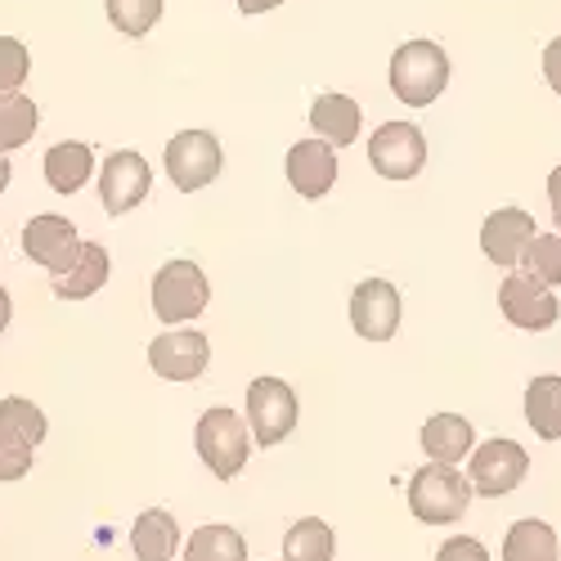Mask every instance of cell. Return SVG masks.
I'll use <instances>...</instances> for the list:
<instances>
[{"label": "cell", "mask_w": 561, "mask_h": 561, "mask_svg": "<svg viewBox=\"0 0 561 561\" xmlns=\"http://www.w3.org/2000/svg\"><path fill=\"white\" fill-rule=\"evenodd\" d=\"M359 122H364V113H359V104H355L351 95H319L314 108H310V126H314V135L323 139V145H333V149L355 145Z\"/></svg>", "instance_id": "e0dca14e"}, {"label": "cell", "mask_w": 561, "mask_h": 561, "mask_svg": "<svg viewBox=\"0 0 561 561\" xmlns=\"http://www.w3.org/2000/svg\"><path fill=\"white\" fill-rule=\"evenodd\" d=\"M10 190V162H5V153H0V194Z\"/></svg>", "instance_id": "d590c367"}, {"label": "cell", "mask_w": 561, "mask_h": 561, "mask_svg": "<svg viewBox=\"0 0 561 561\" xmlns=\"http://www.w3.org/2000/svg\"><path fill=\"white\" fill-rule=\"evenodd\" d=\"M472 494H477L472 481H467L458 467L427 462V467H417L409 481V512L427 526H449L472 507Z\"/></svg>", "instance_id": "7a4b0ae2"}, {"label": "cell", "mask_w": 561, "mask_h": 561, "mask_svg": "<svg viewBox=\"0 0 561 561\" xmlns=\"http://www.w3.org/2000/svg\"><path fill=\"white\" fill-rule=\"evenodd\" d=\"M23 252L27 261H41L55 278H64L81 261L85 243L77 239V225L68 216H36L23 225Z\"/></svg>", "instance_id": "30bf717a"}, {"label": "cell", "mask_w": 561, "mask_h": 561, "mask_svg": "<svg viewBox=\"0 0 561 561\" xmlns=\"http://www.w3.org/2000/svg\"><path fill=\"white\" fill-rule=\"evenodd\" d=\"M333 548H337L333 526H323L319 517H306L284 535V557L288 561H333Z\"/></svg>", "instance_id": "cb8c5ba5"}, {"label": "cell", "mask_w": 561, "mask_h": 561, "mask_svg": "<svg viewBox=\"0 0 561 561\" xmlns=\"http://www.w3.org/2000/svg\"><path fill=\"white\" fill-rule=\"evenodd\" d=\"M351 323L364 342H391L400 329V288L387 278H364L351 293Z\"/></svg>", "instance_id": "7c38bea8"}, {"label": "cell", "mask_w": 561, "mask_h": 561, "mask_svg": "<svg viewBox=\"0 0 561 561\" xmlns=\"http://www.w3.org/2000/svg\"><path fill=\"white\" fill-rule=\"evenodd\" d=\"M503 561H561V539L548 522H512L503 535Z\"/></svg>", "instance_id": "ac0fdd59"}, {"label": "cell", "mask_w": 561, "mask_h": 561, "mask_svg": "<svg viewBox=\"0 0 561 561\" xmlns=\"http://www.w3.org/2000/svg\"><path fill=\"white\" fill-rule=\"evenodd\" d=\"M548 203H552V220L561 225V167H552L548 175Z\"/></svg>", "instance_id": "d6a6232c"}, {"label": "cell", "mask_w": 561, "mask_h": 561, "mask_svg": "<svg viewBox=\"0 0 561 561\" xmlns=\"http://www.w3.org/2000/svg\"><path fill=\"white\" fill-rule=\"evenodd\" d=\"M41 126V113L27 95H5L0 100V153H10V149H23L27 139L36 135Z\"/></svg>", "instance_id": "d4e9b609"}, {"label": "cell", "mask_w": 561, "mask_h": 561, "mask_svg": "<svg viewBox=\"0 0 561 561\" xmlns=\"http://www.w3.org/2000/svg\"><path fill=\"white\" fill-rule=\"evenodd\" d=\"M535 243V216L522 211V207H499L485 216L481 225V252L499 265V270H512L522 265L526 248Z\"/></svg>", "instance_id": "4fadbf2b"}, {"label": "cell", "mask_w": 561, "mask_h": 561, "mask_svg": "<svg viewBox=\"0 0 561 561\" xmlns=\"http://www.w3.org/2000/svg\"><path fill=\"white\" fill-rule=\"evenodd\" d=\"M417 440H423L427 462H445V467H458L467 454H477V432L462 413H432Z\"/></svg>", "instance_id": "2e32d148"}, {"label": "cell", "mask_w": 561, "mask_h": 561, "mask_svg": "<svg viewBox=\"0 0 561 561\" xmlns=\"http://www.w3.org/2000/svg\"><path fill=\"white\" fill-rule=\"evenodd\" d=\"M27 68H32L27 45L14 41V36H0V100L19 95V85L27 81Z\"/></svg>", "instance_id": "f1b7e54d"}, {"label": "cell", "mask_w": 561, "mask_h": 561, "mask_svg": "<svg viewBox=\"0 0 561 561\" xmlns=\"http://www.w3.org/2000/svg\"><path fill=\"white\" fill-rule=\"evenodd\" d=\"M184 561H248V543L233 526H198L184 543Z\"/></svg>", "instance_id": "603a6c76"}, {"label": "cell", "mask_w": 561, "mask_h": 561, "mask_svg": "<svg viewBox=\"0 0 561 561\" xmlns=\"http://www.w3.org/2000/svg\"><path fill=\"white\" fill-rule=\"evenodd\" d=\"M104 284H108V252L100 243H85V252L72 265V274L55 278V297L59 301H85V297H95Z\"/></svg>", "instance_id": "7402d4cb"}, {"label": "cell", "mask_w": 561, "mask_h": 561, "mask_svg": "<svg viewBox=\"0 0 561 561\" xmlns=\"http://www.w3.org/2000/svg\"><path fill=\"white\" fill-rule=\"evenodd\" d=\"M526 423L539 440H561V378L539 373L526 387Z\"/></svg>", "instance_id": "d6986e66"}, {"label": "cell", "mask_w": 561, "mask_h": 561, "mask_svg": "<svg viewBox=\"0 0 561 561\" xmlns=\"http://www.w3.org/2000/svg\"><path fill=\"white\" fill-rule=\"evenodd\" d=\"M162 19V0H108V23L122 36H149Z\"/></svg>", "instance_id": "83f0119b"}, {"label": "cell", "mask_w": 561, "mask_h": 561, "mask_svg": "<svg viewBox=\"0 0 561 561\" xmlns=\"http://www.w3.org/2000/svg\"><path fill=\"white\" fill-rule=\"evenodd\" d=\"M0 432H10L19 440H27L32 449L45 440V413L23 400V396H10V400H0Z\"/></svg>", "instance_id": "4316f807"}, {"label": "cell", "mask_w": 561, "mask_h": 561, "mask_svg": "<svg viewBox=\"0 0 561 561\" xmlns=\"http://www.w3.org/2000/svg\"><path fill=\"white\" fill-rule=\"evenodd\" d=\"M530 472V454L517 445V440H507V436H494L485 445H477L472 462H467V481H472V490L481 499H503L512 494Z\"/></svg>", "instance_id": "5b68a950"}, {"label": "cell", "mask_w": 561, "mask_h": 561, "mask_svg": "<svg viewBox=\"0 0 561 561\" xmlns=\"http://www.w3.org/2000/svg\"><path fill=\"white\" fill-rule=\"evenodd\" d=\"M149 190H153V171H149V162L139 158V153L122 149V153L104 158V171H100V203H104L108 216L135 211L139 203L149 198Z\"/></svg>", "instance_id": "8fae6325"}, {"label": "cell", "mask_w": 561, "mask_h": 561, "mask_svg": "<svg viewBox=\"0 0 561 561\" xmlns=\"http://www.w3.org/2000/svg\"><path fill=\"white\" fill-rule=\"evenodd\" d=\"M288 180L301 198H323L337 184V153L333 145H323V139H301V145L288 149Z\"/></svg>", "instance_id": "9a60e30c"}, {"label": "cell", "mask_w": 561, "mask_h": 561, "mask_svg": "<svg viewBox=\"0 0 561 561\" xmlns=\"http://www.w3.org/2000/svg\"><path fill=\"white\" fill-rule=\"evenodd\" d=\"M436 561H490V552H485V543L472 539V535H454V539L440 543Z\"/></svg>", "instance_id": "4dcf8cb0"}, {"label": "cell", "mask_w": 561, "mask_h": 561, "mask_svg": "<svg viewBox=\"0 0 561 561\" xmlns=\"http://www.w3.org/2000/svg\"><path fill=\"white\" fill-rule=\"evenodd\" d=\"M284 0H239V10L243 14H265V10H278Z\"/></svg>", "instance_id": "836d02e7"}, {"label": "cell", "mask_w": 561, "mask_h": 561, "mask_svg": "<svg viewBox=\"0 0 561 561\" xmlns=\"http://www.w3.org/2000/svg\"><path fill=\"white\" fill-rule=\"evenodd\" d=\"M220 167H225L220 139L207 135V130H180L167 145V175H171L175 190H184V194L207 190V184L220 175Z\"/></svg>", "instance_id": "52a82bcc"}, {"label": "cell", "mask_w": 561, "mask_h": 561, "mask_svg": "<svg viewBox=\"0 0 561 561\" xmlns=\"http://www.w3.org/2000/svg\"><path fill=\"white\" fill-rule=\"evenodd\" d=\"M194 445H198V458L211 467L216 481H233L248 467V449L256 445V436L248 432V423L233 409H207L198 417Z\"/></svg>", "instance_id": "3957f363"}, {"label": "cell", "mask_w": 561, "mask_h": 561, "mask_svg": "<svg viewBox=\"0 0 561 561\" xmlns=\"http://www.w3.org/2000/svg\"><path fill=\"white\" fill-rule=\"evenodd\" d=\"M207 355H211V346H207V337L194 333V329L162 333V337H153V346H149V364H153L158 378H167V382H194V378H203Z\"/></svg>", "instance_id": "5bb4252c"}, {"label": "cell", "mask_w": 561, "mask_h": 561, "mask_svg": "<svg viewBox=\"0 0 561 561\" xmlns=\"http://www.w3.org/2000/svg\"><path fill=\"white\" fill-rule=\"evenodd\" d=\"M90 171H95V153H90L85 145H77V139L55 145L50 153H45V180H50L55 194H77L90 180Z\"/></svg>", "instance_id": "44dd1931"}, {"label": "cell", "mask_w": 561, "mask_h": 561, "mask_svg": "<svg viewBox=\"0 0 561 561\" xmlns=\"http://www.w3.org/2000/svg\"><path fill=\"white\" fill-rule=\"evenodd\" d=\"M207 297H211V284L194 261H167L153 278V314L171 323V329L198 319L207 310Z\"/></svg>", "instance_id": "277c9868"}, {"label": "cell", "mask_w": 561, "mask_h": 561, "mask_svg": "<svg viewBox=\"0 0 561 561\" xmlns=\"http://www.w3.org/2000/svg\"><path fill=\"white\" fill-rule=\"evenodd\" d=\"M368 162L382 180H413L427 162V135L413 122H387L368 139Z\"/></svg>", "instance_id": "ba28073f"}, {"label": "cell", "mask_w": 561, "mask_h": 561, "mask_svg": "<svg viewBox=\"0 0 561 561\" xmlns=\"http://www.w3.org/2000/svg\"><path fill=\"white\" fill-rule=\"evenodd\" d=\"M5 329H10V293L0 288V333H5Z\"/></svg>", "instance_id": "e575fe53"}, {"label": "cell", "mask_w": 561, "mask_h": 561, "mask_svg": "<svg viewBox=\"0 0 561 561\" xmlns=\"http://www.w3.org/2000/svg\"><path fill=\"white\" fill-rule=\"evenodd\" d=\"M27 472H32V445L0 432V481H19Z\"/></svg>", "instance_id": "f546056e"}, {"label": "cell", "mask_w": 561, "mask_h": 561, "mask_svg": "<svg viewBox=\"0 0 561 561\" xmlns=\"http://www.w3.org/2000/svg\"><path fill=\"white\" fill-rule=\"evenodd\" d=\"M499 310L512 329L522 333H543L561 319V301L552 297V288H543L530 274H507L499 288Z\"/></svg>", "instance_id": "9c48e42d"}, {"label": "cell", "mask_w": 561, "mask_h": 561, "mask_svg": "<svg viewBox=\"0 0 561 561\" xmlns=\"http://www.w3.org/2000/svg\"><path fill=\"white\" fill-rule=\"evenodd\" d=\"M449 59L436 41H404L391 55V90L404 108H427L445 95Z\"/></svg>", "instance_id": "6da1fadb"}, {"label": "cell", "mask_w": 561, "mask_h": 561, "mask_svg": "<svg viewBox=\"0 0 561 561\" xmlns=\"http://www.w3.org/2000/svg\"><path fill=\"white\" fill-rule=\"evenodd\" d=\"M543 77H548V85L561 95V36H557V41L548 45V50H543Z\"/></svg>", "instance_id": "1f68e13d"}, {"label": "cell", "mask_w": 561, "mask_h": 561, "mask_svg": "<svg viewBox=\"0 0 561 561\" xmlns=\"http://www.w3.org/2000/svg\"><path fill=\"white\" fill-rule=\"evenodd\" d=\"M248 427L261 449L288 440L297 432V391L278 378H256L248 387Z\"/></svg>", "instance_id": "8992f818"}, {"label": "cell", "mask_w": 561, "mask_h": 561, "mask_svg": "<svg viewBox=\"0 0 561 561\" xmlns=\"http://www.w3.org/2000/svg\"><path fill=\"white\" fill-rule=\"evenodd\" d=\"M130 543H135V557L139 561H171L175 557V543H180V526L171 512L153 507V512H139V522L130 530Z\"/></svg>", "instance_id": "ffe728a7"}, {"label": "cell", "mask_w": 561, "mask_h": 561, "mask_svg": "<svg viewBox=\"0 0 561 561\" xmlns=\"http://www.w3.org/2000/svg\"><path fill=\"white\" fill-rule=\"evenodd\" d=\"M522 274L539 278L543 288H561V233H535L522 256Z\"/></svg>", "instance_id": "484cf974"}]
</instances>
